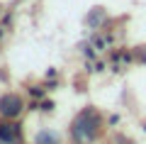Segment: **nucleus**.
I'll use <instances>...</instances> for the list:
<instances>
[{
	"mask_svg": "<svg viewBox=\"0 0 146 144\" xmlns=\"http://www.w3.org/2000/svg\"><path fill=\"white\" fill-rule=\"evenodd\" d=\"M25 98L20 93H3L0 95V117L3 120H17L25 110Z\"/></svg>",
	"mask_w": 146,
	"mask_h": 144,
	"instance_id": "nucleus-2",
	"label": "nucleus"
},
{
	"mask_svg": "<svg viewBox=\"0 0 146 144\" xmlns=\"http://www.w3.org/2000/svg\"><path fill=\"white\" fill-rule=\"evenodd\" d=\"M42 110H44V113H51V110H54V103H51V100H44V103H42Z\"/></svg>",
	"mask_w": 146,
	"mask_h": 144,
	"instance_id": "nucleus-7",
	"label": "nucleus"
},
{
	"mask_svg": "<svg viewBox=\"0 0 146 144\" xmlns=\"http://www.w3.org/2000/svg\"><path fill=\"white\" fill-rule=\"evenodd\" d=\"M100 132H102V117H100V113L95 108L80 110L76 115V120H73V125H71V137L76 144L95 142L100 137Z\"/></svg>",
	"mask_w": 146,
	"mask_h": 144,
	"instance_id": "nucleus-1",
	"label": "nucleus"
},
{
	"mask_svg": "<svg viewBox=\"0 0 146 144\" xmlns=\"http://www.w3.org/2000/svg\"><path fill=\"white\" fill-rule=\"evenodd\" d=\"M0 142H3V144H22V142H25V137H22V127L15 122V120L0 122Z\"/></svg>",
	"mask_w": 146,
	"mask_h": 144,
	"instance_id": "nucleus-3",
	"label": "nucleus"
},
{
	"mask_svg": "<svg viewBox=\"0 0 146 144\" xmlns=\"http://www.w3.org/2000/svg\"><path fill=\"white\" fill-rule=\"evenodd\" d=\"M29 93H32V95H34V98H42V95H44L42 86H32V88H29Z\"/></svg>",
	"mask_w": 146,
	"mask_h": 144,
	"instance_id": "nucleus-6",
	"label": "nucleus"
},
{
	"mask_svg": "<svg viewBox=\"0 0 146 144\" xmlns=\"http://www.w3.org/2000/svg\"><path fill=\"white\" fill-rule=\"evenodd\" d=\"M34 144H61V137H58V132H54V129H42V132L34 137Z\"/></svg>",
	"mask_w": 146,
	"mask_h": 144,
	"instance_id": "nucleus-5",
	"label": "nucleus"
},
{
	"mask_svg": "<svg viewBox=\"0 0 146 144\" xmlns=\"http://www.w3.org/2000/svg\"><path fill=\"white\" fill-rule=\"evenodd\" d=\"M83 52H85V56H88V59H93V56H95V54H93V46H85Z\"/></svg>",
	"mask_w": 146,
	"mask_h": 144,
	"instance_id": "nucleus-8",
	"label": "nucleus"
},
{
	"mask_svg": "<svg viewBox=\"0 0 146 144\" xmlns=\"http://www.w3.org/2000/svg\"><path fill=\"white\" fill-rule=\"evenodd\" d=\"M85 22H88L90 29H100V27L107 22V10H105V7H93V10L85 15Z\"/></svg>",
	"mask_w": 146,
	"mask_h": 144,
	"instance_id": "nucleus-4",
	"label": "nucleus"
}]
</instances>
